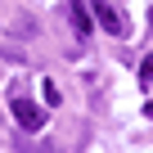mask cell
I'll return each instance as SVG.
<instances>
[{
    "label": "cell",
    "instance_id": "obj_1",
    "mask_svg": "<svg viewBox=\"0 0 153 153\" xmlns=\"http://www.w3.org/2000/svg\"><path fill=\"white\" fill-rule=\"evenodd\" d=\"M14 122H18L23 131H41V126H45V108L32 104L23 90H14Z\"/></svg>",
    "mask_w": 153,
    "mask_h": 153
},
{
    "label": "cell",
    "instance_id": "obj_2",
    "mask_svg": "<svg viewBox=\"0 0 153 153\" xmlns=\"http://www.w3.org/2000/svg\"><path fill=\"white\" fill-rule=\"evenodd\" d=\"M86 5H90V14L99 18V27H104L108 36H126V23H122V14L108 5V0H86Z\"/></svg>",
    "mask_w": 153,
    "mask_h": 153
},
{
    "label": "cell",
    "instance_id": "obj_3",
    "mask_svg": "<svg viewBox=\"0 0 153 153\" xmlns=\"http://www.w3.org/2000/svg\"><path fill=\"white\" fill-rule=\"evenodd\" d=\"M68 14H72V23H76V32H90V14H86V0H68Z\"/></svg>",
    "mask_w": 153,
    "mask_h": 153
},
{
    "label": "cell",
    "instance_id": "obj_4",
    "mask_svg": "<svg viewBox=\"0 0 153 153\" xmlns=\"http://www.w3.org/2000/svg\"><path fill=\"white\" fill-rule=\"evenodd\" d=\"M14 32H23V36H32V32H36V18H18V23H14Z\"/></svg>",
    "mask_w": 153,
    "mask_h": 153
},
{
    "label": "cell",
    "instance_id": "obj_5",
    "mask_svg": "<svg viewBox=\"0 0 153 153\" xmlns=\"http://www.w3.org/2000/svg\"><path fill=\"white\" fill-rule=\"evenodd\" d=\"M18 149H27V153H59L54 144H18Z\"/></svg>",
    "mask_w": 153,
    "mask_h": 153
},
{
    "label": "cell",
    "instance_id": "obj_6",
    "mask_svg": "<svg viewBox=\"0 0 153 153\" xmlns=\"http://www.w3.org/2000/svg\"><path fill=\"white\" fill-rule=\"evenodd\" d=\"M140 76H144V81H153V54H149V59L140 63Z\"/></svg>",
    "mask_w": 153,
    "mask_h": 153
},
{
    "label": "cell",
    "instance_id": "obj_7",
    "mask_svg": "<svg viewBox=\"0 0 153 153\" xmlns=\"http://www.w3.org/2000/svg\"><path fill=\"white\" fill-rule=\"evenodd\" d=\"M149 117H153V104H149Z\"/></svg>",
    "mask_w": 153,
    "mask_h": 153
}]
</instances>
